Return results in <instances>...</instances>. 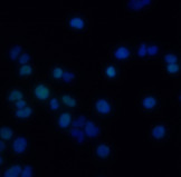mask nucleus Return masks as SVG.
Wrapping results in <instances>:
<instances>
[{
    "label": "nucleus",
    "instance_id": "obj_3",
    "mask_svg": "<svg viewBox=\"0 0 181 177\" xmlns=\"http://www.w3.org/2000/svg\"><path fill=\"white\" fill-rule=\"evenodd\" d=\"M13 147L15 152L20 154V153L24 152L26 149V147H27V140H26L24 137H18V138L13 142Z\"/></svg>",
    "mask_w": 181,
    "mask_h": 177
},
{
    "label": "nucleus",
    "instance_id": "obj_14",
    "mask_svg": "<svg viewBox=\"0 0 181 177\" xmlns=\"http://www.w3.org/2000/svg\"><path fill=\"white\" fill-rule=\"evenodd\" d=\"M13 131L9 128V127H2L0 129V136L4 139H10L13 137Z\"/></svg>",
    "mask_w": 181,
    "mask_h": 177
},
{
    "label": "nucleus",
    "instance_id": "obj_15",
    "mask_svg": "<svg viewBox=\"0 0 181 177\" xmlns=\"http://www.w3.org/2000/svg\"><path fill=\"white\" fill-rule=\"evenodd\" d=\"M71 134H72L73 137H76V138L78 139V143H83V140H84V134L82 133L80 131H78L77 128H73L72 131H71Z\"/></svg>",
    "mask_w": 181,
    "mask_h": 177
},
{
    "label": "nucleus",
    "instance_id": "obj_5",
    "mask_svg": "<svg viewBox=\"0 0 181 177\" xmlns=\"http://www.w3.org/2000/svg\"><path fill=\"white\" fill-rule=\"evenodd\" d=\"M151 4L150 0H132V1L129 2V7L132 9H134V10H140L142 7L147 6V4Z\"/></svg>",
    "mask_w": 181,
    "mask_h": 177
},
{
    "label": "nucleus",
    "instance_id": "obj_6",
    "mask_svg": "<svg viewBox=\"0 0 181 177\" xmlns=\"http://www.w3.org/2000/svg\"><path fill=\"white\" fill-rule=\"evenodd\" d=\"M21 173V167L20 166H13L11 168H9L6 173H4V177H18Z\"/></svg>",
    "mask_w": 181,
    "mask_h": 177
},
{
    "label": "nucleus",
    "instance_id": "obj_1",
    "mask_svg": "<svg viewBox=\"0 0 181 177\" xmlns=\"http://www.w3.org/2000/svg\"><path fill=\"white\" fill-rule=\"evenodd\" d=\"M85 134L89 137H96L100 134V128L94 125L92 122H85Z\"/></svg>",
    "mask_w": 181,
    "mask_h": 177
},
{
    "label": "nucleus",
    "instance_id": "obj_22",
    "mask_svg": "<svg viewBox=\"0 0 181 177\" xmlns=\"http://www.w3.org/2000/svg\"><path fill=\"white\" fill-rule=\"evenodd\" d=\"M167 69H168V72L170 74H176V72H179V66H178L177 63H169Z\"/></svg>",
    "mask_w": 181,
    "mask_h": 177
},
{
    "label": "nucleus",
    "instance_id": "obj_8",
    "mask_svg": "<svg viewBox=\"0 0 181 177\" xmlns=\"http://www.w3.org/2000/svg\"><path fill=\"white\" fill-rule=\"evenodd\" d=\"M114 55H115V57L118 59H125L130 56V51L125 47H120L118 50L115 51Z\"/></svg>",
    "mask_w": 181,
    "mask_h": 177
},
{
    "label": "nucleus",
    "instance_id": "obj_25",
    "mask_svg": "<svg viewBox=\"0 0 181 177\" xmlns=\"http://www.w3.org/2000/svg\"><path fill=\"white\" fill-rule=\"evenodd\" d=\"M106 75H107L109 77H111V78H113V77L116 75V70H115V68H114L113 66L107 67V69H106Z\"/></svg>",
    "mask_w": 181,
    "mask_h": 177
},
{
    "label": "nucleus",
    "instance_id": "obj_26",
    "mask_svg": "<svg viewBox=\"0 0 181 177\" xmlns=\"http://www.w3.org/2000/svg\"><path fill=\"white\" fill-rule=\"evenodd\" d=\"M158 47L156 46H151V47H149V48H147V54H149L150 56H154L158 52Z\"/></svg>",
    "mask_w": 181,
    "mask_h": 177
},
{
    "label": "nucleus",
    "instance_id": "obj_20",
    "mask_svg": "<svg viewBox=\"0 0 181 177\" xmlns=\"http://www.w3.org/2000/svg\"><path fill=\"white\" fill-rule=\"evenodd\" d=\"M63 79H64V81H65V83H71V81H72L73 79H74V74H73V72H63Z\"/></svg>",
    "mask_w": 181,
    "mask_h": 177
},
{
    "label": "nucleus",
    "instance_id": "obj_2",
    "mask_svg": "<svg viewBox=\"0 0 181 177\" xmlns=\"http://www.w3.org/2000/svg\"><path fill=\"white\" fill-rule=\"evenodd\" d=\"M35 95H36V97L38 99H40V100H45L48 98L49 96V90L47 88L46 86H44V85H38L36 89H35Z\"/></svg>",
    "mask_w": 181,
    "mask_h": 177
},
{
    "label": "nucleus",
    "instance_id": "obj_32",
    "mask_svg": "<svg viewBox=\"0 0 181 177\" xmlns=\"http://www.w3.org/2000/svg\"><path fill=\"white\" fill-rule=\"evenodd\" d=\"M6 148V145H4V143H2L1 140H0V153L4 152V149Z\"/></svg>",
    "mask_w": 181,
    "mask_h": 177
},
{
    "label": "nucleus",
    "instance_id": "obj_13",
    "mask_svg": "<svg viewBox=\"0 0 181 177\" xmlns=\"http://www.w3.org/2000/svg\"><path fill=\"white\" fill-rule=\"evenodd\" d=\"M71 27L75 28V29H82L84 27V21L82 20L80 18H73L71 22H69Z\"/></svg>",
    "mask_w": 181,
    "mask_h": 177
},
{
    "label": "nucleus",
    "instance_id": "obj_10",
    "mask_svg": "<svg viewBox=\"0 0 181 177\" xmlns=\"http://www.w3.org/2000/svg\"><path fill=\"white\" fill-rule=\"evenodd\" d=\"M165 134V128L163 126H156L153 128V131H152V135L154 138H162Z\"/></svg>",
    "mask_w": 181,
    "mask_h": 177
},
{
    "label": "nucleus",
    "instance_id": "obj_18",
    "mask_svg": "<svg viewBox=\"0 0 181 177\" xmlns=\"http://www.w3.org/2000/svg\"><path fill=\"white\" fill-rule=\"evenodd\" d=\"M20 52H21V47L20 46H15L13 49H11V51H10V58L13 59V60H15V59L19 56Z\"/></svg>",
    "mask_w": 181,
    "mask_h": 177
},
{
    "label": "nucleus",
    "instance_id": "obj_19",
    "mask_svg": "<svg viewBox=\"0 0 181 177\" xmlns=\"http://www.w3.org/2000/svg\"><path fill=\"white\" fill-rule=\"evenodd\" d=\"M31 72H33V69L28 65H24L20 68V70H19V74H20L21 76H27V75H30Z\"/></svg>",
    "mask_w": 181,
    "mask_h": 177
},
{
    "label": "nucleus",
    "instance_id": "obj_29",
    "mask_svg": "<svg viewBox=\"0 0 181 177\" xmlns=\"http://www.w3.org/2000/svg\"><path fill=\"white\" fill-rule=\"evenodd\" d=\"M29 55L28 54H24V55H21L20 59H19V63H22V65H26V63L29 61Z\"/></svg>",
    "mask_w": 181,
    "mask_h": 177
},
{
    "label": "nucleus",
    "instance_id": "obj_17",
    "mask_svg": "<svg viewBox=\"0 0 181 177\" xmlns=\"http://www.w3.org/2000/svg\"><path fill=\"white\" fill-rule=\"evenodd\" d=\"M63 101L65 105L69 106V107H74L76 105V100L74 98H72L71 96H67V95H65L63 97Z\"/></svg>",
    "mask_w": 181,
    "mask_h": 177
},
{
    "label": "nucleus",
    "instance_id": "obj_24",
    "mask_svg": "<svg viewBox=\"0 0 181 177\" xmlns=\"http://www.w3.org/2000/svg\"><path fill=\"white\" fill-rule=\"evenodd\" d=\"M164 60L168 63H177V57L174 55H167L164 57Z\"/></svg>",
    "mask_w": 181,
    "mask_h": 177
},
{
    "label": "nucleus",
    "instance_id": "obj_28",
    "mask_svg": "<svg viewBox=\"0 0 181 177\" xmlns=\"http://www.w3.org/2000/svg\"><path fill=\"white\" fill-rule=\"evenodd\" d=\"M53 76L55 78H60V77L63 76V70H62V68H55L54 72H53Z\"/></svg>",
    "mask_w": 181,
    "mask_h": 177
},
{
    "label": "nucleus",
    "instance_id": "obj_12",
    "mask_svg": "<svg viewBox=\"0 0 181 177\" xmlns=\"http://www.w3.org/2000/svg\"><path fill=\"white\" fill-rule=\"evenodd\" d=\"M156 99L153 97H151V96H149V97L143 99V106H144V108H147V109H151V108H153V107L156 106Z\"/></svg>",
    "mask_w": 181,
    "mask_h": 177
},
{
    "label": "nucleus",
    "instance_id": "obj_16",
    "mask_svg": "<svg viewBox=\"0 0 181 177\" xmlns=\"http://www.w3.org/2000/svg\"><path fill=\"white\" fill-rule=\"evenodd\" d=\"M22 99V94L19 90H13L11 91V94L9 95V100L10 101H17Z\"/></svg>",
    "mask_w": 181,
    "mask_h": 177
},
{
    "label": "nucleus",
    "instance_id": "obj_30",
    "mask_svg": "<svg viewBox=\"0 0 181 177\" xmlns=\"http://www.w3.org/2000/svg\"><path fill=\"white\" fill-rule=\"evenodd\" d=\"M16 107H17L18 109H21V108H24L26 107V101L20 99V100H17L16 101Z\"/></svg>",
    "mask_w": 181,
    "mask_h": 177
},
{
    "label": "nucleus",
    "instance_id": "obj_4",
    "mask_svg": "<svg viewBox=\"0 0 181 177\" xmlns=\"http://www.w3.org/2000/svg\"><path fill=\"white\" fill-rule=\"evenodd\" d=\"M96 109L97 111L101 113V114H107V113L111 111V106H109V104L106 100L100 99V100H97L96 103Z\"/></svg>",
    "mask_w": 181,
    "mask_h": 177
},
{
    "label": "nucleus",
    "instance_id": "obj_27",
    "mask_svg": "<svg viewBox=\"0 0 181 177\" xmlns=\"http://www.w3.org/2000/svg\"><path fill=\"white\" fill-rule=\"evenodd\" d=\"M138 55H139L140 57H144V56L147 55V46H145V44H142V45H141Z\"/></svg>",
    "mask_w": 181,
    "mask_h": 177
},
{
    "label": "nucleus",
    "instance_id": "obj_23",
    "mask_svg": "<svg viewBox=\"0 0 181 177\" xmlns=\"http://www.w3.org/2000/svg\"><path fill=\"white\" fill-rule=\"evenodd\" d=\"M20 175L22 177H30L33 175V168L30 166H26L24 170H22V173H20Z\"/></svg>",
    "mask_w": 181,
    "mask_h": 177
},
{
    "label": "nucleus",
    "instance_id": "obj_11",
    "mask_svg": "<svg viewBox=\"0 0 181 177\" xmlns=\"http://www.w3.org/2000/svg\"><path fill=\"white\" fill-rule=\"evenodd\" d=\"M96 154L100 157H106L109 154V148L106 145H100L96 149Z\"/></svg>",
    "mask_w": 181,
    "mask_h": 177
},
{
    "label": "nucleus",
    "instance_id": "obj_31",
    "mask_svg": "<svg viewBox=\"0 0 181 177\" xmlns=\"http://www.w3.org/2000/svg\"><path fill=\"white\" fill-rule=\"evenodd\" d=\"M51 108L53 110H56L57 108H58V101H57V99H51Z\"/></svg>",
    "mask_w": 181,
    "mask_h": 177
},
{
    "label": "nucleus",
    "instance_id": "obj_33",
    "mask_svg": "<svg viewBox=\"0 0 181 177\" xmlns=\"http://www.w3.org/2000/svg\"><path fill=\"white\" fill-rule=\"evenodd\" d=\"M2 164V158H1V157H0V165Z\"/></svg>",
    "mask_w": 181,
    "mask_h": 177
},
{
    "label": "nucleus",
    "instance_id": "obj_7",
    "mask_svg": "<svg viewBox=\"0 0 181 177\" xmlns=\"http://www.w3.org/2000/svg\"><path fill=\"white\" fill-rule=\"evenodd\" d=\"M71 120H72V118H71V115L67 114V113H65L63 114L60 117H59V127H62V128H66L68 127V125L71 124Z\"/></svg>",
    "mask_w": 181,
    "mask_h": 177
},
{
    "label": "nucleus",
    "instance_id": "obj_21",
    "mask_svg": "<svg viewBox=\"0 0 181 177\" xmlns=\"http://www.w3.org/2000/svg\"><path fill=\"white\" fill-rule=\"evenodd\" d=\"M85 122H86V119H85L84 116H80L78 119H76L75 122H73V125H74V127H82L85 125Z\"/></svg>",
    "mask_w": 181,
    "mask_h": 177
},
{
    "label": "nucleus",
    "instance_id": "obj_9",
    "mask_svg": "<svg viewBox=\"0 0 181 177\" xmlns=\"http://www.w3.org/2000/svg\"><path fill=\"white\" fill-rule=\"evenodd\" d=\"M33 113V109L29 108V107H24L21 109H18L16 111V116L19 118H28Z\"/></svg>",
    "mask_w": 181,
    "mask_h": 177
}]
</instances>
